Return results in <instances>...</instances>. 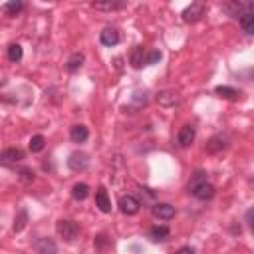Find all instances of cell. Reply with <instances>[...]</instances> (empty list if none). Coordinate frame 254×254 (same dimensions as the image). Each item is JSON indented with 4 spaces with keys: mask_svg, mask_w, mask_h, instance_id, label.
Segmentation results:
<instances>
[{
    "mask_svg": "<svg viewBox=\"0 0 254 254\" xmlns=\"http://www.w3.org/2000/svg\"><path fill=\"white\" fill-rule=\"evenodd\" d=\"M95 206L101 210V212H111V200L107 196V190L105 187H99L95 190Z\"/></svg>",
    "mask_w": 254,
    "mask_h": 254,
    "instance_id": "10",
    "label": "cell"
},
{
    "mask_svg": "<svg viewBox=\"0 0 254 254\" xmlns=\"http://www.w3.org/2000/svg\"><path fill=\"white\" fill-rule=\"evenodd\" d=\"M2 10H4L6 14H10V16H16V14H20V12L24 10V4H22L20 0H12V2L2 4Z\"/></svg>",
    "mask_w": 254,
    "mask_h": 254,
    "instance_id": "20",
    "label": "cell"
},
{
    "mask_svg": "<svg viewBox=\"0 0 254 254\" xmlns=\"http://www.w3.org/2000/svg\"><path fill=\"white\" fill-rule=\"evenodd\" d=\"M214 91H216V95H220V97H224V99H230V101H236L238 95H240L234 87H228V85H218Z\"/></svg>",
    "mask_w": 254,
    "mask_h": 254,
    "instance_id": "19",
    "label": "cell"
},
{
    "mask_svg": "<svg viewBox=\"0 0 254 254\" xmlns=\"http://www.w3.org/2000/svg\"><path fill=\"white\" fill-rule=\"evenodd\" d=\"M159 60H161V52L159 50H151L147 54V58H145V65H155V64H159Z\"/></svg>",
    "mask_w": 254,
    "mask_h": 254,
    "instance_id": "25",
    "label": "cell"
},
{
    "mask_svg": "<svg viewBox=\"0 0 254 254\" xmlns=\"http://www.w3.org/2000/svg\"><path fill=\"white\" fill-rule=\"evenodd\" d=\"M206 173L204 171H196L194 175H192V181H190V185L189 187H192V185H196V183H204L206 181V177H204Z\"/></svg>",
    "mask_w": 254,
    "mask_h": 254,
    "instance_id": "29",
    "label": "cell"
},
{
    "mask_svg": "<svg viewBox=\"0 0 254 254\" xmlns=\"http://www.w3.org/2000/svg\"><path fill=\"white\" fill-rule=\"evenodd\" d=\"M34 250H36L38 254H56V252H58V246H56V242H54L52 238L42 236V238H38V240L34 242Z\"/></svg>",
    "mask_w": 254,
    "mask_h": 254,
    "instance_id": "8",
    "label": "cell"
},
{
    "mask_svg": "<svg viewBox=\"0 0 254 254\" xmlns=\"http://www.w3.org/2000/svg\"><path fill=\"white\" fill-rule=\"evenodd\" d=\"M139 208H141V202H139L135 196L125 194V196H121V198H119V210H121L123 214L133 216V214H137V212H139Z\"/></svg>",
    "mask_w": 254,
    "mask_h": 254,
    "instance_id": "4",
    "label": "cell"
},
{
    "mask_svg": "<svg viewBox=\"0 0 254 254\" xmlns=\"http://www.w3.org/2000/svg\"><path fill=\"white\" fill-rule=\"evenodd\" d=\"M145 50H143V46H135L133 48V52H131V58H129V62H131V65L133 67H141V65H145Z\"/></svg>",
    "mask_w": 254,
    "mask_h": 254,
    "instance_id": "17",
    "label": "cell"
},
{
    "mask_svg": "<svg viewBox=\"0 0 254 254\" xmlns=\"http://www.w3.org/2000/svg\"><path fill=\"white\" fill-rule=\"evenodd\" d=\"M244 220H246V224H248L250 232L254 234V206H250V208L246 210V214H244Z\"/></svg>",
    "mask_w": 254,
    "mask_h": 254,
    "instance_id": "28",
    "label": "cell"
},
{
    "mask_svg": "<svg viewBox=\"0 0 254 254\" xmlns=\"http://www.w3.org/2000/svg\"><path fill=\"white\" fill-rule=\"evenodd\" d=\"M228 147V141L224 135H214L206 141V153L208 155H216V153H222L224 149Z\"/></svg>",
    "mask_w": 254,
    "mask_h": 254,
    "instance_id": "7",
    "label": "cell"
},
{
    "mask_svg": "<svg viewBox=\"0 0 254 254\" xmlns=\"http://www.w3.org/2000/svg\"><path fill=\"white\" fill-rule=\"evenodd\" d=\"M151 212H153V216H157V218L169 220V218L175 216V206H171V204H167V202H155L153 208H151Z\"/></svg>",
    "mask_w": 254,
    "mask_h": 254,
    "instance_id": "9",
    "label": "cell"
},
{
    "mask_svg": "<svg viewBox=\"0 0 254 254\" xmlns=\"http://www.w3.org/2000/svg\"><path fill=\"white\" fill-rule=\"evenodd\" d=\"M194 137H196V131H194V127L192 125H183L181 129H179V133H177V145L179 147H190L192 145V141H194Z\"/></svg>",
    "mask_w": 254,
    "mask_h": 254,
    "instance_id": "5",
    "label": "cell"
},
{
    "mask_svg": "<svg viewBox=\"0 0 254 254\" xmlns=\"http://www.w3.org/2000/svg\"><path fill=\"white\" fill-rule=\"evenodd\" d=\"M87 137H89V131H87V127L81 125V123H79V125H73L71 131H69V139H71L73 143H85Z\"/></svg>",
    "mask_w": 254,
    "mask_h": 254,
    "instance_id": "15",
    "label": "cell"
},
{
    "mask_svg": "<svg viewBox=\"0 0 254 254\" xmlns=\"http://www.w3.org/2000/svg\"><path fill=\"white\" fill-rule=\"evenodd\" d=\"M93 244H95V248H97L99 252H105V246L109 244V238H107L105 234H97L95 240H93Z\"/></svg>",
    "mask_w": 254,
    "mask_h": 254,
    "instance_id": "26",
    "label": "cell"
},
{
    "mask_svg": "<svg viewBox=\"0 0 254 254\" xmlns=\"http://www.w3.org/2000/svg\"><path fill=\"white\" fill-rule=\"evenodd\" d=\"M22 56H24V50H22L20 44H10L8 46V60L10 62H20Z\"/></svg>",
    "mask_w": 254,
    "mask_h": 254,
    "instance_id": "22",
    "label": "cell"
},
{
    "mask_svg": "<svg viewBox=\"0 0 254 254\" xmlns=\"http://www.w3.org/2000/svg\"><path fill=\"white\" fill-rule=\"evenodd\" d=\"M34 171L30 169V167H24V169H20V181H24V183H32L34 181Z\"/></svg>",
    "mask_w": 254,
    "mask_h": 254,
    "instance_id": "27",
    "label": "cell"
},
{
    "mask_svg": "<svg viewBox=\"0 0 254 254\" xmlns=\"http://www.w3.org/2000/svg\"><path fill=\"white\" fill-rule=\"evenodd\" d=\"M177 254H196V252H194L192 246H181V248L177 250Z\"/></svg>",
    "mask_w": 254,
    "mask_h": 254,
    "instance_id": "30",
    "label": "cell"
},
{
    "mask_svg": "<svg viewBox=\"0 0 254 254\" xmlns=\"http://www.w3.org/2000/svg\"><path fill=\"white\" fill-rule=\"evenodd\" d=\"M56 230H58V234H60L64 240H67V242L75 240L77 234H79V226H77L73 220H65V218H62V220L56 222Z\"/></svg>",
    "mask_w": 254,
    "mask_h": 254,
    "instance_id": "1",
    "label": "cell"
},
{
    "mask_svg": "<svg viewBox=\"0 0 254 254\" xmlns=\"http://www.w3.org/2000/svg\"><path fill=\"white\" fill-rule=\"evenodd\" d=\"M190 189V194L194 196V198H198V200H210L212 196H214V187L210 185V183H196V185H192V187H189Z\"/></svg>",
    "mask_w": 254,
    "mask_h": 254,
    "instance_id": "3",
    "label": "cell"
},
{
    "mask_svg": "<svg viewBox=\"0 0 254 254\" xmlns=\"http://www.w3.org/2000/svg\"><path fill=\"white\" fill-rule=\"evenodd\" d=\"M204 10H206V4L204 2H194L189 8L183 10V20L189 22V24H194V22H198L204 16Z\"/></svg>",
    "mask_w": 254,
    "mask_h": 254,
    "instance_id": "2",
    "label": "cell"
},
{
    "mask_svg": "<svg viewBox=\"0 0 254 254\" xmlns=\"http://www.w3.org/2000/svg\"><path fill=\"white\" fill-rule=\"evenodd\" d=\"M44 147H46V139H44L42 135H34V137L30 139V151H32V153H40Z\"/></svg>",
    "mask_w": 254,
    "mask_h": 254,
    "instance_id": "24",
    "label": "cell"
},
{
    "mask_svg": "<svg viewBox=\"0 0 254 254\" xmlns=\"http://www.w3.org/2000/svg\"><path fill=\"white\" fill-rule=\"evenodd\" d=\"M125 6H127L125 2H93L95 10H121Z\"/></svg>",
    "mask_w": 254,
    "mask_h": 254,
    "instance_id": "21",
    "label": "cell"
},
{
    "mask_svg": "<svg viewBox=\"0 0 254 254\" xmlns=\"http://www.w3.org/2000/svg\"><path fill=\"white\" fill-rule=\"evenodd\" d=\"M26 222H28V212L22 208V210L18 212V216L14 218V232H22V230L26 228Z\"/></svg>",
    "mask_w": 254,
    "mask_h": 254,
    "instance_id": "23",
    "label": "cell"
},
{
    "mask_svg": "<svg viewBox=\"0 0 254 254\" xmlns=\"http://www.w3.org/2000/svg\"><path fill=\"white\" fill-rule=\"evenodd\" d=\"M67 167H69L71 171H85V169L89 167V157H87V153H81V151L71 153L69 159H67Z\"/></svg>",
    "mask_w": 254,
    "mask_h": 254,
    "instance_id": "6",
    "label": "cell"
},
{
    "mask_svg": "<svg viewBox=\"0 0 254 254\" xmlns=\"http://www.w3.org/2000/svg\"><path fill=\"white\" fill-rule=\"evenodd\" d=\"M0 159H2L4 165H8V163H18V161L24 159V151L18 149V147H10V149H4V151H2Z\"/></svg>",
    "mask_w": 254,
    "mask_h": 254,
    "instance_id": "12",
    "label": "cell"
},
{
    "mask_svg": "<svg viewBox=\"0 0 254 254\" xmlns=\"http://www.w3.org/2000/svg\"><path fill=\"white\" fill-rule=\"evenodd\" d=\"M71 196H73L75 200H85V198L89 196V187H87L85 183H75V185L71 187Z\"/></svg>",
    "mask_w": 254,
    "mask_h": 254,
    "instance_id": "18",
    "label": "cell"
},
{
    "mask_svg": "<svg viewBox=\"0 0 254 254\" xmlns=\"http://www.w3.org/2000/svg\"><path fill=\"white\" fill-rule=\"evenodd\" d=\"M169 234H171V230H169V226H167V224L153 226V228L149 230V238H151L153 242H163V240H167V238H169Z\"/></svg>",
    "mask_w": 254,
    "mask_h": 254,
    "instance_id": "16",
    "label": "cell"
},
{
    "mask_svg": "<svg viewBox=\"0 0 254 254\" xmlns=\"http://www.w3.org/2000/svg\"><path fill=\"white\" fill-rule=\"evenodd\" d=\"M119 30L117 28H105L101 34H99V42L103 44V46H115V44H119Z\"/></svg>",
    "mask_w": 254,
    "mask_h": 254,
    "instance_id": "11",
    "label": "cell"
},
{
    "mask_svg": "<svg viewBox=\"0 0 254 254\" xmlns=\"http://www.w3.org/2000/svg\"><path fill=\"white\" fill-rule=\"evenodd\" d=\"M83 62H85V56H83L81 52H75V54H71V56L67 58V62H65V69H67L69 73H75V71L83 65Z\"/></svg>",
    "mask_w": 254,
    "mask_h": 254,
    "instance_id": "13",
    "label": "cell"
},
{
    "mask_svg": "<svg viewBox=\"0 0 254 254\" xmlns=\"http://www.w3.org/2000/svg\"><path fill=\"white\" fill-rule=\"evenodd\" d=\"M157 101H159V105H163V107H175V105L179 103V95H177L175 91L167 89V91H161V93L157 95Z\"/></svg>",
    "mask_w": 254,
    "mask_h": 254,
    "instance_id": "14",
    "label": "cell"
}]
</instances>
